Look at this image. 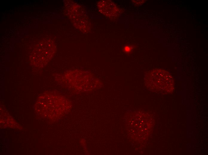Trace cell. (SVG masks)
<instances>
[{"mask_svg":"<svg viewBox=\"0 0 208 155\" xmlns=\"http://www.w3.org/2000/svg\"><path fill=\"white\" fill-rule=\"evenodd\" d=\"M68 13L73 25L84 32H88L90 30V23L89 18L83 8L74 1L69 4Z\"/></svg>","mask_w":208,"mask_h":155,"instance_id":"obj_1","label":"cell"},{"mask_svg":"<svg viewBox=\"0 0 208 155\" xmlns=\"http://www.w3.org/2000/svg\"><path fill=\"white\" fill-rule=\"evenodd\" d=\"M64 80L68 84L72 86L89 87L93 82L92 75L89 73L79 70H73L65 73Z\"/></svg>","mask_w":208,"mask_h":155,"instance_id":"obj_2","label":"cell"},{"mask_svg":"<svg viewBox=\"0 0 208 155\" xmlns=\"http://www.w3.org/2000/svg\"><path fill=\"white\" fill-rule=\"evenodd\" d=\"M146 82L158 86L165 89L173 87L174 81L173 77L168 72L162 69H157L149 73Z\"/></svg>","mask_w":208,"mask_h":155,"instance_id":"obj_3","label":"cell"},{"mask_svg":"<svg viewBox=\"0 0 208 155\" xmlns=\"http://www.w3.org/2000/svg\"><path fill=\"white\" fill-rule=\"evenodd\" d=\"M98 5L100 11L104 15L109 17L114 16L115 6L111 1H100L98 3Z\"/></svg>","mask_w":208,"mask_h":155,"instance_id":"obj_4","label":"cell"}]
</instances>
